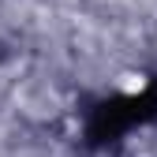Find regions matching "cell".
<instances>
[{
    "mask_svg": "<svg viewBox=\"0 0 157 157\" xmlns=\"http://www.w3.org/2000/svg\"><path fill=\"white\" fill-rule=\"evenodd\" d=\"M150 116H157V86L142 97H131V101H120V105H101L90 124V139L94 142H105L112 139V135H120L124 127H131L135 120H150Z\"/></svg>",
    "mask_w": 157,
    "mask_h": 157,
    "instance_id": "obj_1",
    "label": "cell"
}]
</instances>
